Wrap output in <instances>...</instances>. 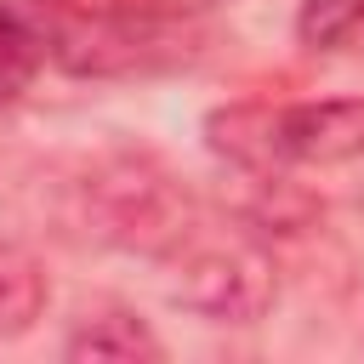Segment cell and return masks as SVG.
<instances>
[{"label":"cell","mask_w":364,"mask_h":364,"mask_svg":"<svg viewBox=\"0 0 364 364\" xmlns=\"http://www.w3.org/2000/svg\"><path fill=\"white\" fill-rule=\"evenodd\" d=\"M68 193H74L68 228H80V239L108 245V250H131V256H148V262H171L182 250V239L210 216L148 154L91 159Z\"/></svg>","instance_id":"6da1fadb"},{"label":"cell","mask_w":364,"mask_h":364,"mask_svg":"<svg viewBox=\"0 0 364 364\" xmlns=\"http://www.w3.org/2000/svg\"><path fill=\"white\" fill-rule=\"evenodd\" d=\"M205 148L267 182L296 165H347L364 154V97L222 102L205 114Z\"/></svg>","instance_id":"7a4b0ae2"},{"label":"cell","mask_w":364,"mask_h":364,"mask_svg":"<svg viewBox=\"0 0 364 364\" xmlns=\"http://www.w3.org/2000/svg\"><path fill=\"white\" fill-rule=\"evenodd\" d=\"M46 46L68 74H154L171 63H188V17H154V11H108V6H63L40 0Z\"/></svg>","instance_id":"3957f363"},{"label":"cell","mask_w":364,"mask_h":364,"mask_svg":"<svg viewBox=\"0 0 364 364\" xmlns=\"http://www.w3.org/2000/svg\"><path fill=\"white\" fill-rule=\"evenodd\" d=\"M165 267L176 273V301H188L210 324H250L273 301V256L239 222L205 216Z\"/></svg>","instance_id":"277c9868"},{"label":"cell","mask_w":364,"mask_h":364,"mask_svg":"<svg viewBox=\"0 0 364 364\" xmlns=\"http://www.w3.org/2000/svg\"><path fill=\"white\" fill-rule=\"evenodd\" d=\"M63 358H114V364H136V358H165V341L148 330V318H136L119 301H91L68 318L63 336Z\"/></svg>","instance_id":"5b68a950"},{"label":"cell","mask_w":364,"mask_h":364,"mask_svg":"<svg viewBox=\"0 0 364 364\" xmlns=\"http://www.w3.org/2000/svg\"><path fill=\"white\" fill-rule=\"evenodd\" d=\"M46 296H51V284H46L40 256L17 239H0V341L23 336L46 313Z\"/></svg>","instance_id":"8992f818"},{"label":"cell","mask_w":364,"mask_h":364,"mask_svg":"<svg viewBox=\"0 0 364 364\" xmlns=\"http://www.w3.org/2000/svg\"><path fill=\"white\" fill-rule=\"evenodd\" d=\"M46 57H51V46H46V23H40L34 11L0 0V108L17 102V97L34 85V74H40Z\"/></svg>","instance_id":"52a82bcc"},{"label":"cell","mask_w":364,"mask_h":364,"mask_svg":"<svg viewBox=\"0 0 364 364\" xmlns=\"http://www.w3.org/2000/svg\"><path fill=\"white\" fill-rule=\"evenodd\" d=\"M296 40L324 57H364V0H301Z\"/></svg>","instance_id":"ba28073f"}]
</instances>
